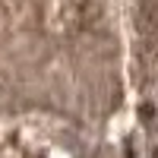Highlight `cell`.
<instances>
[{
    "label": "cell",
    "mask_w": 158,
    "mask_h": 158,
    "mask_svg": "<svg viewBox=\"0 0 158 158\" xmlns=\"http://www.w3.org/2000/svg\"><path fill=\"white\" fill-rule=\"evenodd\" d=\"M127 158H158V111L152 104H139L136 133L130 136Z\"/></svg>",
    "instance_id": "1"
}]
</instances>
